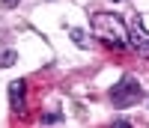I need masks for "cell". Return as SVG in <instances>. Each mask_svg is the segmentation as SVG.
Returning a JSON list of instances; mask_svg holds the SVG:
<instances>
[{
  "mask_svg": "<svg viewBox=\"0 0 149 128\" xmlns=\"http://www.w3.org/2000/svg\"><path fill=\"white\" fill-rule=\"evenodd\" d=\"M90 24H93L95 39H102L107 48H113V51L128 48V27L119 15H113V12H95Z\"/></svg>",
  "mask_w": 149,
  "mask_h": 128,
  "instance_id": "obj_1",
  "label": "cell"
},
{
  "mask_svg": "<svg viewBox=\"0 0 149 128\" xmlns=\"http://www.w3.org/2000/svg\"><path fill=\"white\" fill-rule=\"evenodd\" d=\"M140 98H143V89H140L137 78H131V74H125L119 83L110 86V104L119 107V110H125V107H131V104H137Z\"/></svg>",
  "mask_w": 149,
  "mask_h": 128,
  "instance_id": "obj_2",
  "label": "cell"
},
{
  "mask_svg": "<svg viewBox=\"0 0 149 128\" xmlns=\"http://www.w3.org/2000/svg\"><path fill=\"white\" fill-rule=\"evenodd\" d=\"M128 48H134L140 57H149V30L143 27L140 18H134L128 24Z\"/></svg>",
  "mask_w": 149,
  "mask_h": 128,
  "instance_id": "obj_3",
  "label": "cell"
},
{
  "mask_svg": "<svg viewBox=\"0 0 149 128\" xmlns=\"http://www.w3.org/2000/svg\"><path fill=\"white\" fill-rule=\"evenodd\" d=\"M9 107H12V113H24V107H27V83L24 81L9 83Z\"/></svg>",
  "mask_w": 149,
  "mask_h": 128,
  "instance_id": "obj_4",
  "label": "cell"
},
{
  "mask_svg": "<svg viewBox=\"0 0 149 128\" xmlns=\"http://www.w3.org/2000/svg\"><path fill=\"white\" fill-rule=\"evenodd\" d=\"M69 36L74 39V45H78V48H90V39H86V30H81V27H72V30H69Z\"/></svg>",
  "mask_w": 149,
  "mask_h": 128,
  "instance_id": "obj_5",
  "label": "cell"
},
{
  "mask_svg": "<svg viewBox=\"0 0 149 128\" xmlns=\"http://www.w3.org/2000/svg\"><path fill=\"white\" fill-rule=\"evenodd\" d=\"M15 60H18V54H15L12 48H9V51H0V69H9Z\"/></svg>",
  "mask_w": 149,
  "mask_h": 128,
  "instance_id": "obj_6",
  "label": "cell"
},
{
  "mask_svg": "<svg viewBox=\"0 0 149 128\" xmlns=\"http://www.w3.org/2000/svg\"><path fill=\"white\" fill-rule=\"evenodd\" d=\"M63 119V113H45L42 116V125H54V122H60Z\"/></svg>",
  "mask_w": 149,
  "mask_h": 128,
  "instance_id": "obj_7",
  "label": "cell"
},
{
  "mask_svg": "<svg viewBox=\"0 0 149 128\" xmlns=\"http://www.w3.org/2000/svg\"><path fill=\"white\" fill-rule=\"evenodd\" d=\"M113 125H116V128H128L131 122H128V119H113Z\"/></svg>",
  "mask_w": 149,
  "mask_h": 128,
  "instance_id": "obj_8",
  "label": "cell"
},
{
  "mask_svg": "<svg viewBox=\"0 0 149 128\" xmlns=\"http://www.w3.org/2000/svg\"><path fill=\"white\" fill-rule=\"evenodd\" d=\"M18 3V0H3V6H15Z\"/></svg>",
  "mask_w": 149,
  "mask_h": 128,
  "instance_id": "obj_9",
  "label": "cell"
},
{
  "mask_svg": "<svg viewBox=\"0 0 149 128\" xmlns=\"http://www.w3.org/2000/svg\"><path fill=\"white\" fill-rule=\"evenodd\" d=\"M116 3H119V0H116Z\"/></svg>",
  "mask_w": 149,
  "mask_h": 128,
  "instance_id": "obj_10",
  "label": "cell"
}]
</instances>
